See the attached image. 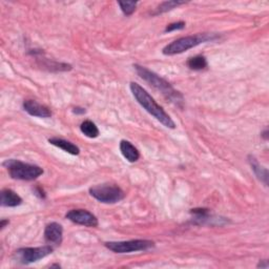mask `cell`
I'll return each instance as SVG.
<instances>
[{"instance_id":"ffe728a7","label":"cell","mask_w":269,"mask_h":269,"mask_svg":"<svg viewBox=\"0 0 269 269\" xmlns=\"http://www.w3.org/2000/svg\"><path fill=\"white\" fill-rule=\"evenodd\" d=\"M85 108H75L74 109H73V112H74V114H77V115H82V114H85Z\"/></svg>"},{"instance_id":"ac0fdd59","label":"cell","mask_w":269,"mask_h":269,"mask_svg":"<svg viewBox=\"0 0 269 269\" xmlns=\"http://www.w3.org/2000/svg\"><path fill=\"white\" fill-rule=\"evenodd\" d=\"M118 4L120 5L121 11L123 12L124 15L131 16L136 11L138 2L137 1H119Z\"/></svg>"},{"instance_id":"3957f363","label":"cell","mask_w":269,"mask_h":269,"mask_svg":"<svg viewBox=\"0 0 269 269\" xmlns=\"http://www.w3.org/2000/svg\"><path fill=\"white\" fill-rule=\"evenodd\" d=\"M216 38H218V36L215 34H197L195 36L181 37L175 41L170 42L169 45L164 48L163 54L167 56L182 54L190 49L201 45V43L213 41L215 40Z\"/></svg>"},{"instance_id":"cb8c5ba5","label":"cell","mask_w":269,"mask_h":269,"mask_svg":"<svg viewBox=\"0 0 269 269\" xmlns=\"http://www.w3.org/2000/svg\"><path fill=\"white\" fill-rule=\"evenodd\" d=\"M267 134H268V129H265V132L263 133V138L265 139V140H267V138H268Z\"/></svg>"},{"instance_id":"ba28073f","label":"cell","mask_w":269,"mask_h":269,"mask_svg":"<svg viewBox=\"0 0 269 269\" xmlns=\"http://www.w3.org/2000/svg\"><path fill=\"white\" fill-rule=\"evenodd\" d=\"M65 218L73 223L82 225L86 227H97L98 219L97 216L85 210H72L66 213Z\"/></svg>"},{"instance_id":"e0dca14e","label":"cell","mask_w":269,"mask_h":269,"mask_svg":"<svg viewBox=\"0 0 269 269\" xmlns=\"http://www.w3.org/2000/svg\"><path fill=\"white\" fill-rule=\"evenodd\" d=\"M184 3H185V1H177V0H171V1H164L157 8H156V12L154 13V15H159V14L166 13V12L172 10V8L178 7L179 5H182Z\"/></svg>"},{"instance_id":"4fadbf2b","label":"cell","mask_w":269,"mask_h":269,"mask_svg":"<svg viewBox=\"0 0 269 269\" xmlns=\"http://www.w3.org/2000/svg\"><path fill=\"white\" fill-rule=\"evenodd\" d=\"M49 142L52 145H54V146L58 147V149H61L64 152H66L68 154H71L73 156H77V155L80 154L79 147H78L77 145H75L72 142H69L67 140H64V139H62V138H57V137L51 138V139H49Z\"/></svg>"},{"instance_id":"44dd1931","label":"cell","mask_w":269,"mask_h":269,"mask_svg":"<svg viewBox=\"0 0 269 269\" xmlns=\"http://www.w3.org/2000/svg\"><path fill=\"white\" fill-rule=\"evenodd\" d=\"M35 192H36V195H38L40 198H42V199H45L46 198V195H45V193H43V190L41 189V188H36V189H35Z\"/></svg>"},{"instance_id":"5bb4252c","label":"cell","mask_w":269,"mask_h":269,"mask_svg":"<svg viewBox=\"0 0 269 269\" xmlns=\"http://www.w3.org/2000/svg\"><path fill=\"white\" fill-rule=\"evenodd\" d=\"M248 162L250 164V166H251V169L254 170L255 172V175L257 176V178L259 180H261L263 183L267 186L268 185V170L267 168L263 167L261 164L259 163L258 159L255 157V156L253 155H249L248 156Z\"/></svg>"},{"instance_id":"7a4b0ae2","label":"cell","mask_w":269,"mask_h":269,"mask_svg":"<svg viewBox=\"0 0 269 269\" xmlns=\"http://www.w3.org/2000/svg\"><path fill=\"white\" fill-rule=\"evenodd\" d=\"M134 67L141 79H143L145 82L153 86L154 89L161 92L163 94V96L168 99L170 102L177 104V106H180V104L183 102V96H182V94L173 89L172 85L164 79V78L160 77L158 74H156L155 72L151 71V69L145 66L135 64Z\"/></svg>"},{"instance_id":"6da1fadb","label":"cell","mask_w":269,"mask_h":269,"mask_svg":"<svg viewBox=\"0 0 269 269\" xmlns=\"http://www.w3.org/2000/svg\"><path fill=\"white\" fill-rule=\"evenodd\" d=\"M129 88H131L135 99L147 112H149V114H151L154 118L157 119L159 122L162 123L165 127L171 129L176 128V123L173 122L170 116L164 110L162 107H160L159 104L155 101V99L147 93L146 90L142 88L140 84H138L136 82H131Z\"/></svg>"},{"instance_id":"7402d4cb","label":"cell","mask_w":269,"mask_h":269,"mask_svg":"<svg viewBox=\"0 0 269 269\" xmlns=\"http://www.w3.org/2000/svg\"><path fill=\"white\" fill-rule=\"evenodd\" d=\"M8 223H10V221L8 220H5V219H2L1 221H0V229H3L6 225H8Z\"/></svg>"},{"instance_id":"7c38bea8","label":"cell","mask_w":269,"mask_h":269,"mask_svg":"<svg viewBox=\"0 0 269 269\" xmlns=\"http://www.w3.org/2000/svg\"><path fill=\"white\" fill-rule=\"evenodd\" d=\"M120 151L123 157L131 163L137 162L140 158V153L136 149V147L126 140H122L120 142Z\"/></svg>"},{"instance_id":"9c48e42d","label":"cell","mask_w":269,"mask_h":269,"mask_svg":"<svg viewBox=\"0 0 269 269\" xmlns=\"http://www.w3.org/2000/svg\"><path fill=\"white\" fill-rule=\"evenodd\" d=\"M45 239L49 244L59 246L63 240V228L57 222H52L47 225L45 230Z\"/></svg>"},{"instance_id":"52a82bcc","label":"cell","mask_w":269,"mask_h":269,"mask_svg":"<svg viewBox=\"0 0 269 269\" xmlns=\"http://www.w3.org/2000/svg\"><path fill=\"white\" fill-rule=\"evenodd\" d=\"M54 251L53 246L45 245L40 247H23L15 251L14 258L21 264H31L50 256Z\"/></svg>"},{"instance_id":"2e32d148","label":"cell","mask_w":269,"mask_h":269,"mask_svg":"<svg viewBox=\"0 0 269 269\" xmlns=\"http://www.w3.org/2000/svg\"><path fill=\"white\" fill-rule=\"evenodd\" d=\"M187 66L190 69H194V71H202V69L207 67V60L204 56L198 55L188 59Z\"/></svg>"},{"instance_id":"30bf717a","label":"cell","mask_w":269,"mask_h":269,"mask_svg":"<svg viewBox=\"0 0 269 269\" xmlns=\"http://www.w3.org/2000/svg\"><path fill=\"white\" fill-rule=\"evenodd\" d=\"M22 107H23V109L33 117H38V118L52 117L51 109L48 107L42 106V104L38 103L35 100H31V99L24 100Z\"/></svg>"},{"instance_id":"9a60e30c","label":"cell","mask_w":269,"mask_h":269,"mask_svg":"<svg viewBox=\"0 0 269 269\" xmlns=\"http://www.w3.org/2000/svg\"><path fill=\"white\" fill-rule=\"evenodd\" d=\"M81 133L88 138L94 139L99 136V128L91 120H85L80 125Z\"/></svg>"},{"instance_id":"603a6c76","label":"cell","mask_w":269,"mask_h":269,"mask_svg":"<svg viewBox=\"0 0 269 269\" xmlns=\"http://www.w3.org/2000/svg\"><path fill=\"white\" fill-rule=\"evenodd\" d=\"M258 267L260 268H268V262L266 261V260H263V261H260L259 264H258Z\"/></svg>"},{"instance_id":"277c9868","label":"cell","mask_w":269,"mask_h":269,"mask_svg":"<svg viewBox=\"0 0 269 269\" xmlns=\"http://www.w3.org/2000/svg\"><path fill=\"white\" fill-rule=\"evenodd\" d=\"M2 165L7 169L10 176L15 180L33 181L43 175V169L35 164L25 163L16 159L5 160Z\"/></svg>"},{"instance_id":"d4e9b609","label":"cell","mask_w":269,"mask_h":269,"mask_svg":"<svg viewBox=\"0 0 269 269\" xmlns=\"http://www.w3.org/2000/svg\"><path fill=\"white\" fill-rule=\"evenodd\" d=\"M53 267H57V268H60L61 266H60L59 264H53V265H51V268H53Z\"/></svg>"},{"instance_id":"d6986e66","label":"cell","mask_w":269,"mask_h":269,"mask_svg":"<svg viewBox=\"0 0 269 269\" xmlns=\"http://www.w3.org/2000/svg\"><path fill=\"white\" fill-rule=\"evenodd\" d=\"M185 22L184 21H178V22H173L168 24L167 27L165 28V32H173V31H180L183 30L185 28Z\"/></svg>"},{"instance_id":"8992f818","label":"cell","mask_w":269,"mask_h":269,"mask_svg":"<svg viewBox=\"0 0 269 269\" xmlns=\"http://www.w3.org/2000/svg\"><path fill=\"white\" fill-rule=\"evenodd\" d=\"M106 247L116 254H129L135 251H145L155 247V242L151 240H129L118 242H107Z\"/></svg>"},{"instance_id":"5b68a950","label":"cell","mask_w":269,"mask_h":269,"mask_svg":"<svg viewBox=\"0 0 269 269\" xmlns=\"http://www.w3.org/2000/svg\"><path fill=\"white\" fill-rule=\"evenodd\" d=\"M90 195L104 204H115L123 200L125 193L115 184H100L90 188Z\"/></svg>"},{"instance_id":"8fae6325","label":"cell","mask_w":269,"mask_h":269,"mask_svg":"<svg viewBox=\"0 0 269 269\" xmlns=\"http://www.w3.org/2000/svg\"><path fill=\"white\" fill-rule=\"evenodd\" d=\"M0 196H1L0 202H1V206L3 207H16L22 203L21 197L10 188L2 189Z\"/></svg>"}]
</instances>
